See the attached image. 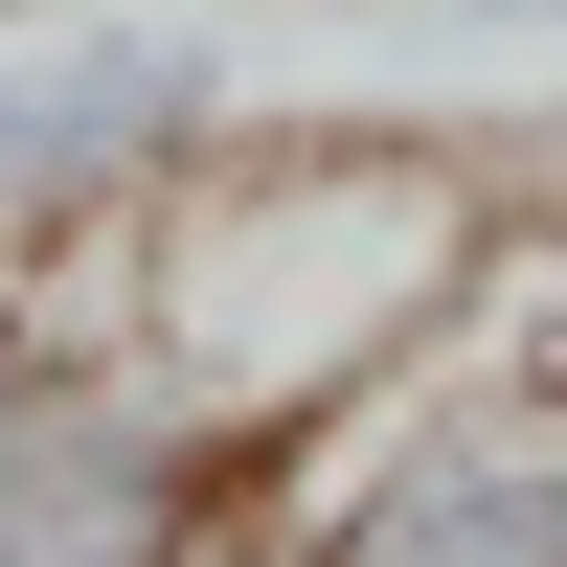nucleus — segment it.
Instances as JSON below:
<instances>
[{
  "instance_id": "obj_3",
  "label": "nucleus",
  "mask_w": 567,
  "mask_h": 567,
  "mask_svg": "<svg viewBox=\"0 0 567 567\" xmlns=\"http://www.w3.org/2000/svg\"><path fill=\"white\" fill-rule=\"evenodd\" d=\"M227 136H250V69L205 0H0V272L114 250Z\"/></svg>"
},
{
  "instance_id": "obj_4",
  "label": "nucleus",
  "mask_w": 567,
  "mask_h": 567,
  "mask_svg": "<svg viewBox=\"0 0 567 567\" xmlns=\"http://www.w3.org/2000/svg\"><path fill=\"white\" fill-rule=\"evenodd\" d=\"M318 567H567V386H499V363H409L386 409L296 454Z\"/></svg>"
},
{
  "instance_id": "obj_5",
  "label": "nucleus",
  "mask_w": 567,
  "mask_h": 567,
  "mask_svg": "<svg viewBox=\"0 0 567 567\" xmlns=\"http://www.w3.org/2000/svg\"><path fill=\"white\" fill-rule=\"evenodd\" d=\"M182 567H318V523H296V454H272V477H227L205 523H182Z\"/></svg>"
},
{
  "instance_id": "obj_2",
  "label": "nucleus",
  "mask_w": 567,
  "mask_h": 567,
  "mask_svg": "<svg viewBox=\"0 0 567 567\" xmlns=\"http://www.w3.org/2000/svg\"><path fill=\"white\" fill-rule=\"evenodd\" d=\"M227 477H272L159 341H136L114 272H0V567H182Z\"/></svg>"
},
{
  "instance_id": "obj_6",
  "label": "nucleus",
  "mask_w": 567,
  "mask_h": 567,
  "mask_svg": "<svg viewBox=\"0 0 567 567\" xmlns=\"http://www.w3.org/2000/svg\"><path fill=\"white\" fill-rule=\"evenodd\" d=\"M409 23H454V45H567V0H409Z\"/></svg>"
},
{
  "instance_id": "obj_7",
  "label": "nucleus",
  "mask_w": 567,
  "mask_h": 567,
  "mask_svg": "<svg viewBox=\"0 0 567 567\" xmlns=\"http://www.w3.org/2000/svg\"><path fill=\"white\" fill-rule=\"evenodd\" d=\"M205 23H227V0H205Z\"/></svg>"
},
{
  "instance_id": "obj_1",
  "label": "nucleus",
  "mask_w": 567,
  "mask_h": 567,
  "mask_svg": "<svg viewBox=\"0 0 567 567\" xmlns=\"http://www.w3.org/2000/svg\"><path fill=\"white\" fill-rule=\"evenodd\" d=\"M477 250H499V205L454 159H409V136H296V114H250L182 205H136L114 250V296H136V341L182 363V386L227 409L250 454H318L341 409H386L409 363L454 341V296H477Z\"/></svg>"
}]
</instances>
